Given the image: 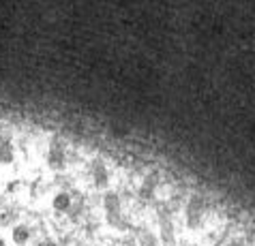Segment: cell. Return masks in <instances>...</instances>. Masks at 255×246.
<instances>
[{
	"mask_svg": "<svg viewBox=\"0 0 255 246\" xmlns=\"http://www.w3.org/2000/svg\"><path fill=\"white\" fill-rule=\"evenodd\" d=\"M52 206L56 208V210H60V212H69V208L73 206V199H71V195L67 193V191H60L58 195L54 197V203Z\"/></svg>",
	"mask_w": 255,
	"mask_h": 246,
	"instance_id": "1",
	"label": "cell"
},
{
	"mask_svg": "<svg viewBox=\"0 0 255 246\" xmlns=\"http://www.w3.org/2000/svg\"><path fill=\"white\" fill-rule=\"evenodd\" d=\"M62 148L58 146V144H54L52 146V150H49V154H47V163L54 167V169H60L62 167Z\"/></svg>",
	"mask_w": 255,
	"mask_h": 246,
	"instance_id": "2",
	"label": "cell"
},
{
	"mask_svg": "<svg viewBox=\"0 0 255 246\" xmlns=\"http://www.w3.org/2000/svg\"><path fill=\"white\" fill-rule=\"evenodd\" d=\"M11 238L15 240V244H26L28 240H30V231H28L26 225H15L11 231Z\"/></svg>",
	"mask_w": 255,
	"mask_h": 246,
	"instance_id": "3",
	"label": "cell"
},
{
	"mask_svg": "<svg viewBox=\"0 0 255 246\" xmlns=\"http://www.w3.org/2000/svg\"><path fill=\"white\" fill-rule=\"evenodd\" d=\"M11 159H13V144L6 137H0V161L9 163Z\"/></svg>",
	"mask_w": 255,
	"mask_h": 246,
	"instance_id": "4",
	"label": "cell"
},
{
	"mask_svg": "<svg viewBox=\"0 0 255 246\" xmlns=\"http://www.w3.org/2000/svg\"><path fill=\"white\" fill-rule=\"evenodd\" d=\"M105 208H108L110 214H118L120 212V201L116 193H108L105 195Z\"/></svg>",
	"mask_w": 255,
	"mask_h": 246,
	"instance_id": "5",
	"label": "cell"
},
{
	"mask_svg": "<svg viewBox=\"0 0 255 246\" xmlns=\"http://www.w3.org/2000/svg\"><path fill=\"white\" fill-rule=\"evenodd\" d=\"M95 165H97V171H95L97 178H95V182L99 186H105V184H108V171H105V167H103L101 161H97Z\"/></svg>",
	"mask_w": 255,
	"mask_h": 246,
	"instance_id": "6",
	"label": "cell"
},
{
	"mask_svg": "<svg viewBox=\"0 0 255 246\" xmlns=\"http://www.w3.org/2000/svg\"><path fill=\"white\" fill-rule=\"evenodd\" d=\"M84 246H88V244H84Z\"/></svg>",
	"mask_w": 255,
	"mask_h": 246,
	"instance_id": "7",
	"label": "cell"
}]
</instances>
